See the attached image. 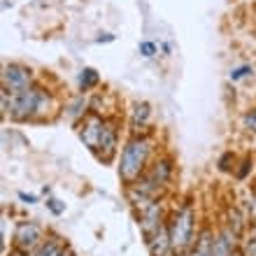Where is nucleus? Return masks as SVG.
Masks as SVG:
<instances>
[{"label": "nucleus", "instance_id": "obj_11", "mask_svg": "<svg viewBox=\"0 0 256 256\" xmlns=\"http://www.w3.org/2000/svg\"><path fill=\"white\" fill-rule=\"evenodd\" d=\"M66 244L61 242V238H49L38 247V250L30 252V256H61Z\"/></svg>", "mask_w": 256, "mask_h": 256}, {"label": "nucleus", "instance_id": "obj_22", "mask_svg": "<svg viewBox=\"0 0 256 256\" xmlns=\"http://www.w3.org/2000/svg\"><path fill=\"white\" fill-rule=\"evenodd\" d=\"M250 168H252V158H244V161L240 163V168L236 170L238 180H244V177H247V172H250Z\"/></svg>", "mask_w": 256, "mask_h": 256}, {"label": "nucleus", "instance_id": "obj_26", "mask_svg": "<svg viewBox=\"0 0 256 256\" xmlns=\"http://www.w3.org/2000/svg\"><path fill=\"white\" fill-rule=\"evenodd\" d=\"M252 238H254V240H256V226H254V233H252Z\"/></svg>", "mask_w": 256, "mask_h": 256}, {"label": "nucleus", "instance_id": "obj_3", "mask_svg": "<svg viewBox=\"0 0 256 256\" xmlns=\"http://www.w3.org/2000/svg\"><path fill=\"white\" fill-rule=\"evenodd\" d=\"M42 102V94L38 88H26V91H19L10 98V116L12 119H28L33 116L38 110H40Z\"/></svg>", "mask_w": 256, "mask_h": 256}, {"label": "nucleus", "instance_id": "obj_10", "mask_svg": "<svg viewBox=\"0 0 256 256\" xmlns=\"http://www.w3.org/2000/svg\"><path fill=\"white\" fill-rule=\"evenodd\" d=\"M144 175L152 180L154 184H158L163 189V184L170 180V175H172V163H170V158H156L154 166L144 172Z\"/></svg>", "mask_w": 256, "mask_h": 256}, {"label": "nucleus", "instance_id": "obj_4", "mask_svg": "<svg viewBox=\"0 0 256 256\" xmlns=\"http://www.w3.org/2000/svg\"><path fill=\"white\" fill-rule=\"evenodd\" d=\"M44 242L42 238V228L33 222H21L14 228V247H19L24 252H33Z\"/></svg>", "mask_w": 256, "mask_h": 256}, {"label": "nucleus", "instance_id": "obj_14", "mask_svg": "<svg viewBox=\"0 0 256 256\" xmlns=\"http://www.w3.org/2000/svg\"><path fill=\"white\" fill-rule=\"evenodd\" d=\"M230 230H236L238 236L242 238L244 236V230H247V219H244L242 214H240V210L236 208H230L228 210V224H226Z\"/></svg>", "mask_w": 256, "mask_h": 256}, {"label": "nucleus", "instance_id": "obj_2", "mask_svg": "<svg viewBox=\"0 0 256 256\" xmlns=\"http://www.w3.org/2000/svg\"><path fill=\"white\" fill-rule=\"evenodd\" d=\"M152 154V140L149 138H133L122 152V166H119V175L126 184L138 182L144 175V166Z\"/></svg>", "mask_w": 256, "mask_h": 256}, {"label": "nucleus", "instance_id": "obj_12", "mask_svg": "<svg viewBox=\"0 0 256 256\" xmlns=\"http://www.w3.org/2000/svg\"><path fill=\"white\" fill-rule=\"evenodd\" d=\"M86 110H88V100L84 98V96H77L74 100L68 102L66 116L70 119V122H77V119H82V116H86Z\"/></svg>", "mask_w": 256, "mask_h": 256}, {"label": "nucleus", "instance_id": "obj_20", "mask_svg": "<svg viewBox=\"0 0 256 256\" xmlns=\"http://www.w3.org/2000/svg\"><path fill=\"white\" fill-rule=\"evenodd\" d=\"M247 74H252V68L250 66H240L236 68V70H230V80H242V77H247Z\"/></svg>", "mask_w": 256, "mask_h": 256}, {"label": "nucleus", "instance_id": "obj_6", "mask_svg": "<svg viewBox=\"0 0 256 256\" xmlns=\"http://www.w3.org/2000/svg\"><path fill=\"white\" fill-rule=\"evenodd\" d=\"M163 226H166V222H163V208L158 200H154L149 208H144L140 212V230H142V236H144V240L156 236Z\"/></svg>", "mask_w": 256, "mask_h": 256}, {"label": "nucleus", "instance_id": "obj_19", "mask_svg": "<svg viewBox=\"0 0 256 256\" xmlns=\"http://www.w3.org/2000/svg\"><path fill=\"white\" fill-rule=\"evenodd\" d=\"M233 161H236V158H233V152H226V154L219 158V170H222V172H228Z\"/></svg>", "mask_w": 256, "mask_h": 256}, {"label": "nucleus", "instance_id": "obj_24", "mask_svg": "<svg viewBox=\"0 0 256 256\" xmlns=\"http://www.w3.org/2000/svg\"><path fill=\"white\" fill-rule=\"evenodd\" d=\"M19 198L24 202H28V205H30V202H38V198H35V196H28V194H19Z\"/></svg>", "mask_w": 256, "mask_h": 256}, {"label": "nucleus", "instance_id": "obj_7", "mask_svg": "<svg viewBox=\"0 0 256 256\" xmlns=\"http://www.w3.org/2000/svg\"><path fill=\"white\" fill-rule=\"evenodd\" d=\"M102 128H105V122H102L98 114H86L84 116V124H82V140L86 144L91 152L98 154V149H100V138H102Z\"/></svg>", "mask_w": 256, "mask_h": 256}, {"label": "nucleus", "instance_id": "obj_13", "mask_svg": "<svg viewBox=\"0 0 256 256\" xmlns=\"http://www.w3.org/2000/svg\"><path fill=\"white\" fill-rule=\"evenodd\" d=\"M149 116H152V108H149V102H135L133 110H130V124L135 128L138 126H144L149 122Z\"/></svg>", "mask_w": 256, "mask_h": 256}, {"label": "nucleus", "instance_id": "obj_17", "mask_svg": "<svg viewBox=\"0 0 256 256\" xmlns=\"http://www.w3.org/2000/svg\"><path fill=\"white\" fill-rule=\"evenodd\" d=\"M242 124H244V128H247V130L256 133V108H252V110H247V112H244Z\"/></svg>", "mask_w": 256, "mask_h": 256}, {"label": "nucleus", "instance_id": "obj_5", "mask_svg": "<svg viewBox=\"0 0 256 256\" xmlns=\"http://www.w3.org/2000/svg\"><path fill=\"white\" fill-rule=\"evenodd\" d=\"M2 88L14 91V94L30 88V70L24 68V66H19V63H10V66H5V70H2Z\"/></svg>", "mask_w": 256, "mask_h": 256}, {"label": "nucleus", "instance_id": "obj_8", "mask_svg": "<svg viewBox=\"0 0 256 256\" xmlns=\"http://www.w3.org/2000/svg\"><path fill=\"white\" fill-rule=\"evenodd\" d=\"M116 152V128L110 122H105L102 128V138H100V149H98V156L100 161H112V156Z\"/></svg>", "mask_w": 256, "mask_h": 256}, {"label": "nucleus", "instance_id": "obj_9", "mask_svg": "<svg viewBox=\"0 0 256 256\" xmlns=\"http://www.w3.org/2000/svg\"><path fill=\"white\" fill-rule=\"evenodd\" d=\"M147 247L152 252V256H166L172 252V244H170V233H168V224L163 226L156 236H152L147 240Z\"/></svg>", "mask_w": 256, "mask_h": 256}, {"label": "nucleus", "instance_id": "obj_21", "mask_svg": "<svg viewBox=\"0 0 256 256\" xmlns=\"http://www.w3.org/2000/svg\"><path fill=\"white\" fill-rule=\"evenodd\" d=\"M140 54L147 56V58H152V56L156 54V44L154 42H140Z\"/></svg>", "mask_w": 256, "mask_h": 256}, {"label": "nucleus", "instance_id": "obj_27", "mask_svg": "<svg viewBox=\"0 0 256 256\" xmlns=\"http://www.w3.org/2000/svg\"><path fill=\"white\" fill-rule=\"evenodd\" d=\"M166 256H177V254H175V252H170V254H166Z\"/></svg>", "mask_w": 256, "mask_h": 256}, {"label": "nucleus", "instance_id": "obj_15", "mask_svg": "<svg viewBox=\"0 0 256 256\" xmlns=\"http://www.w3.org/2000/svg\"><path fill=\"white\" fill-rule=\"evenodd\" d=\"M238 252L236 244H230L226 238L219 233V236L214 238V244H212V256H233Z\"/></svg>", "mask_w": 256, "mask_h": 256}, {"label": "nucleus", "instance_id": "obj_25", "mask_svg": "<svg viewBox=\"0 0 256 256\" xmlns=\"http://www.w3.org/2000/svg\"><path fill=\"white\" fill-rule=\"evenodd\" d=\"M61 256H74V254H72V250H68V247H66V250H63V254H61Z\"/></svg>", "mask_w": 256, "mask_h": 256}, {"label": "nucleus", "instance_id": "obj_1", "mask_svg": "<svg viewBox=\"0 0 256 256\" xmlns=\"http://www.w3.org/2000/svg\"><path fill=\"white\" fill-rule=\"evenodd\" d=\"M168 233H170V244L175 254H184L191 252L196 244V216L191 205H182L180 210L172 212L168 222Z\"/></svg>", "mask_w": 256, "mask_h": 256}, {"label": "nucleus", "instance_id": "obj_18", "mask_svg": "<svg viewBox=\"0 0 256 256\" xmlns=\"http://www.w3.org/2000/svg\"><path fill=\"white\" fill-rule=\"evenodd\" d=\"M240 254L242 256H256V240L250 238V240H242L240 242Z\"/></svg>", "mask_w": 256, "mask_h": 256}, {"label": "nucleus", "instance_id": "obj_16", "mask_svg": "<svg viewBox=\"0 0 256 256\" xmlns=\"http://www.w3.org/2000/svg\"><path fill=\"white\" fill-rule=\"evenodd\" d=\"M98 82H100V74L96 72L94 68H84L80 72V88L82 91H91Z\"/></svg>", "mask_w": 256, "mask_h": 256}, {"label": "nucleus", "instance_id": "obj_23", "mask_svg": "<svg viewBox=\"0 0 256 256\" xmlns=\"http://www.w3.org/2000/svg\"><path fill=\"white\" fill-rule=\"evenodd\" d=\"M47 205H49V210H52L54 214H61L63 210H66V208H63V205H61V200H56V198H49V200H47Z\"/></svg>", "mask_w": 256, "mask_h": 256}]
</instances>
